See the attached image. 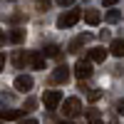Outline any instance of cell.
I'll return each instance as SVG.
<instances>
[{
  "label": "cell",
  "mask_w": 124,
  "mask_h": 124,
  "mask_svg": "<svg viewBox=\"0 0 124 124\" xmlns=\"http://www.w3.org/2000/svg\"><path fill=\"white\" fill-rule=\"evenodd\" d=\"M42 55H45V57H60V47H57V45H47V47L42 50Z\"/></svg>",
  "instance_id": "9a60e30c"
},
{
  "label": "cell",
  "mask_w": 124,
  "mask_h": 124,
  "mask_svg": "<svg viewBox=\"0 0 124 124\" xmlns=\"http://www.w3.org/2000/svg\"><path fill=\"white\" fill-rule=\"evenodd\" d=\"M87 60H89V62H104V60H107V50H104V47H92Z\"/></svg>",
  "instance_id": "30bf717a"
},
{
  "label": "cell",
  "mask_w": 124,
  "mask_h": 124,
  "mask_svg": "<svg viewBox=\"0 0 124 124\" xmlns=\"http://www.w3.org/2000/svg\"><path fill=\"white\" fill-rule=\"evenodd\" d=\"M62 124H75V122H62Z\"/></svg>",
  "instance_id": "4316f807"
},
{
  "label": "cell",
  "mask_w": 124,
  "mask_h": 124,
  "mask_svg": "<svg viewBox=\"0 0 124 124\" xmlns=\"http://www.w3.org/2000/svg\"><path fill=\"white\" fill-rule=\"evenodd\" d=\"M0 124H5V122H0Z\"/></svg>",
  "instance_id": "83f0119b"
},
{
  "label": "cell",
  "mask_w": 124,
  "mask_h": 124,
  "mask_svg": "<svg viewBox=\"0 0 124 124\" xmlns=\"http://www.w3.org/2000/svg\"><path fill=\"white\" fill-rule=\"evenodd\" d=\"M79 17H82L79 10H67V13H62V15L57 17V27H62V30H65V27H72Z\"/></svg>",
  "instance_id": "7a4b0ae2"
},
{
  "label": "cell",
  "mask_w": 124,
  "mask_h": 124,
  "mask_svg": "<svg viewBox=\"0 0 124 124\" xmlns=\"http://www.w3.org/2000/svg\"><path fill=\"white\" fill-rule=\"evenodd\" d=\"M25 109H0V122H8V119H23Z\"/></svg>",
  "instance_id": "9c48e42d"
},
{
  "label": "cell",
  "mask_w": 124,
  "mask_h": 124,
  "mask_svg": "<svg viewBox=\"0 0 124 124\" xmlns=\"http://www.w3.org/2000/svg\"><path fill=\"white\" fill-rule=\"evenodd\" d=\"M5 45V30H0V47Z\"/></svg>",
  "instance_id": "603a6c76"
},
{
  "label": "cell",
  "mask_w": 124,
  "mask_h": 124,
  "mask_svg": "<svg viewBox=\"0 0 124 124\" xmlns=\"http://www.w3.org/2000/svg\"><path fill=\"white\" fill-rule=\"evenodd\" d=\"M55 3H60L62 8H65V5H72V0H55Z\"/></svg>",
  "instance_id": "cb8c5ba5"
},
{
  "label": "cell",
  "mask_w": 124,
  "mask_h": 124,
  "mask_svg": "<svg viewBox=\"0 0 124 124\" xmlns=\"http://www.w3.org/2000/svg\"><path fill=\"white\" fill-rule=\"evenodd\" d=\"M42 102H45V109H50V112H52V109H57V107H60V102H62V94H60L57 89H50L47 94L42 97Z\"/></svg>",
  "instance_id": "5b68a950"
},
{
  "label": "cell",
  "mask_w": 124,
  "mask_h": 124,
  "mask_svg": "<svg viewBox=\"0 0 124 124\" xmlns=\"http://www.w3.org/2000/svg\"><path fill=\"white\" fill-rule=\"evenodd\" d=\"M109 52L114 55V57H124V37H117V40H112V45H109Z\"/></svg>",
  "instance_id": "8fae6325"
},
{
  "label": "cell",
  "mask_w": 124,
  "mask_h": 124,
  "mask_svg": "<svg viewBox=\"0 0 124 124\" xmlns=\"http://www.w3.org/2000/svg\"><path fill=\"white\" fill-rule=\"evenodd\" d=\"M82 15H85V20H87L89 25H99V20H102V15H99V10H92V8H87L85 13H82Z\"/></svg>",
  "instance_id": "7c38bea8"
},
{
  "label": "cell",
  "mask_w": 124,
  "mask_h": 124,
  "mask_svg": "<svg viewBox=\"0 0 124 124\" xmlns=\"http://www.w3.org/2000/svg\"><path fill=\"white\" fill-rule=\"evenodd\" d=\"M70 67L67 65H60V67H55L52 70V75H50V79H52V85H65V82L70 79Z\"/></svg>",
  "instance_id": "277c9868"
},
{
  "label": "cell",
  "mask_w": 124,
  "mask_h": 124,
  "mask_svg": "<svg viewBox=\"0 0 124 124\" xmlns=\"http://www.w3.org/2000/svg\"><path fill=\"white\" fill-rule=\"evenodd\" d=\"M62 114H65V117H70V119L79 117V114H82V102H79L77 97L65 99V102H62Z\"/></svg>",
  "instance_id": "6da1fadb"
},
{
  "label": "cell",
  "mask_w": 124,
  "mask_h": 124,
  "mask_svg": "<svg viewBox=\"0 0 124 124\" xmlns=\"http://www.w3.org/2000/svg\"><path fill=\"white\" fill-rule=\"evenodd\" d=\"M89 40H92V37H89L87 32H85V35H77V37H75V40H72V42L67 45V52H79V47H85Z\"/></svg>",
  "instance_id": "ba28073f"
},
{
  "label": "cell",
  "mask_w": 124,
  "mask_h": 124,
  "mask_svg": "<svg viewBox=\"0 0 124 124\" xmlns=\"http://www.w3.org/2000/svg\"><path fill=\"white\" fill-rule=\"evenodd\" d=\"M89 124H102V122H99V119H92V122H89Z\"/></svg>",
  "instance_id": "484cf974"
},
{
  "label": "cell",
  "mask_w": 124,
  "mask_h": 124,
  "mask_svg": "<svg viewBox=\"0 0 124 124\" xmlns=\"http://www.w3.org/2000/svg\"><path fill=\"white\" fill-rule=\"evenodd\" d=\"M17 124H37V119H30V117H27V119H20Z\"/></svg>",
  "instance_id": "44dd1931"
},
{
  "label": "cell",
  "mask_w": 124,
  "mask_h": 124,
  "mask_svg": "<svg viewBox=\"0 0 124 124\" xmlns=\"http://www.w3.org/2000/svg\"><path fill=\"white\" fill-rule=\"evenodd\" d=\"M112 124H114V122H112Z\"/></svg>",
  "instance_id": "f1b7e54d"
},
{
  "label": "cell",
  "mask_w": 124,
  "mask_h": 124,
  "mask_svg": "<svg viewBox=\"0 0 124 124\" xmlns=\"http://www.w3.org/2000/svg\"><path fill=\"white\" fill-rule=\"evenodd\" d=\"M107 23H119V20H122V13H119V10H107Z\"/></svg>",
  "instance_id": "2e32d148"
},
{
  "label": "cell",
  "mask_w": 124,
  "mask_h": 124,
  "mask_svg": "<svg viewBox=\"0 0 124 124\" xmlns=\"http://www.w3.org/2000/svg\"><path fill=\"white\" fill-rule=\"evenodd\" d=\"M72 72H75L77 79L85 82L87 77H92V62H89V60H77V65H75V70H72Z\"/></svg>",
  "instance_id": "3957f363"
},
{
  "label": "cell",
  "mask_w": 124,
  "mask_h": 124,
  "mask_svg": "<svg viewBox=\"0 0 124 124\" xmlns=\"http://www.w3.org/2000/svg\"><path fill=\"white\" fill-rule=\"evenodd\" d=\"M32 85H35V82H32L30 75H17V77H15V89H17V92H30Z\"/></svg>",
  "instance_id": "52a82bcc"
},
{
  "label": "cell",
  "mask_w": 124,
  "mask_h": 124,
  "mask_svg": "<svg viewBox=\"0 0 124 124\" xmlns=\"http://www.w3.org/2000/svg\"><path fill=\"white\" fill-rule=\"evenodd\" d=\"M23 40H25V30H23V27H13V32H10V42L20 45Z\"/></svg>",
  "instance_id": "5bb4252c"
},
{
  "label": "cell",
  "mask_w": 124,
  "mask_h": 124,
  "mask_svg": "<svg viewBox=\"0 0 124 124\" xmlns=\"http://www.w3.org/2000/svg\"><path fill=\"white\" fill-rule=\"evenodd\" d=\"M27 65L32 70H45V55L37 52V50H32V52H27Z\"/></svg>",
  "instance_id": "8992f818"
},
{
  "label": "cell",
  "mask_w": 124,
  "mask_h": 124,
  "mask_svg": "<svg viewBox=\"0 0 124 124\" xmlns=\"http://www.w3.org/2000/svg\"><path fill=\"white\" fill-rule=\"evenodd\" d=\"M114 109L119 112V114H124V99H117V104H114Z\"/></svg>",
  "instance_id": "ffe728a7"
},
{
  "label": "cell",
  "mask_w": 124,
  "mask_h": 124,
  "mask_svg": "<svg viewBox=\"0 0 124 124\" xmlns=\"http://www.w3.org/2000/svg\"><path fill=\"white\" fill-rule=\"evenodd\" d=\"M13 65H15L17 70H23V67L27 65V52H25V50H17V52H15V57H13Z\"/></svg>",
  "instance_id": "4fadbf2b"
},
{
  "label": "cell",
  "mask_w": 124,
  "mask_h": 124,
  "mask_svg": "<svg viewBox=\"0 0 124 124\" xmlns=\"http://www.w3.org/2000/svg\"><path fill=\"white\" fill-rule=\"evenodd\" d=\"M5 62H8V57H5L3 52H0V72H3V67H5Z\"/></svg>",
  "instance_id": "7402d4cb"
},
{
  "label": "cell",
  "mask_w": 124,
  "mask_h": 124,
  "mask_svg": "<svg viewBox=\"0 0 124 124\" xmlns=\"http://www.w3.org/2000/svg\"><path fill=\"white\" fill-rule=\"evenodd\" d=\"M35 5H37V10H42V13H45V10H47L50 5H52V0H37Z\"/></svg>",
  "instance_id": "ac0fdd59"
},
{
  "label": "cell",
  "mask_w": 124,
  "mask_h": 124,
  "mask_svg": "<svg viewBox=\"0 0 124 124\" xmlns=\"http://www.w3.org/2000/svg\"><path fill=\"white\" fill-rule=\"evenodd\" d=\"M87 97H89V102H97V99H99V97H102V92H99V89H97V87H92V89H89V92H87Z\"/></svg>",
  "instance_id": "e0dca14e"
},
{
  "label": "cell",
  "mask_w": 124,
  "mask_h": 124,
  "mask_svg": "<svg viewBox=\"0 0 124 124\" xmlns=\"http://www.w3.org/2000/svg\"><path fill=\"white\" fill-rule=\"evenodd\" d=\"M35 104H37V102H35L32 97H27V102H25V107H23V109H25V112H32V109H35Z\"/></svg>",
  "instance_id": "d6986e66"
},
{
  "label": "cell",
  "mask_w": 124,
  "mask_h": 124,
  "mask_svg": "<svg viewBox=\"0 0 124 124\" xmlns=\"http://www.w3.org/2000/svg\"><path fill=\"white\" fill-rule=\"evenodd\" d=\"M117 3V0H104V5H114Z\"/></svg>",
  "instance_id": "d4e9b609"
}]
</instances>
